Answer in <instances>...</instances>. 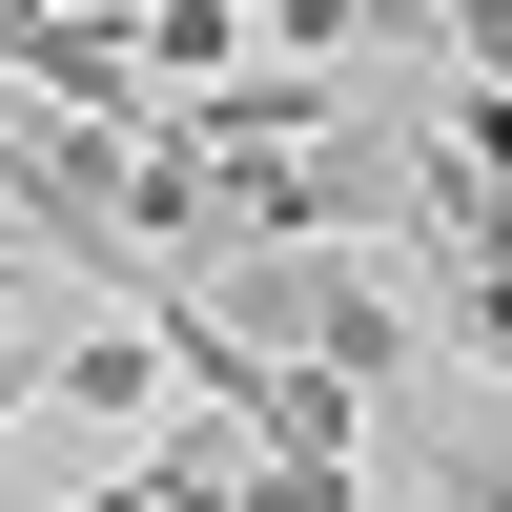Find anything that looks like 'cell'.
Returning <instances> with one entry per match:
<instances>
[{
    "mask_svg": "<svg viewBox=\"0 0 512 512\" xmlns=\"http://www.w3.org/2000/svg\"><path fill=\"white\" fill-rule=\"evenodd\" d=\"M205 328H226L246 369H308V390H410V369H431V328H410V287L369 267V246H226V267L185 287Z\"/></svg>",
    "mask_w": 512,
    "mask_h": 512,
    "instance_id": "6da1fadb",
    "label": "cell"
},
{
    "mask_svg": "<svg viewBox=\"0 0 512 512\" xmlns=\"http://www.w3.org/2000/svg\"><path fill=\"white\" fill-rule=\"evenodd\" d=\"M164 390V308L144 328H62V369H41V410H144Z\"/></svg>",
    "mask_w": 512,
    "mask_h": 512,
    "instance_id": "7a4b0ae2",
    "label": "cell"
},
{
    "mask_svg": "<svg viewBox=\"0 0 512 512\" xmlns=\"http://www.w3.org/2000/svg\"><path fill=\"white\" fill-rule=\"evenodd\" d=\"M390 21H431V0H246V41H267V62H349V41H390Z\"/></svg>",
    "mask_w": 512,
    "mask_h": 512,
    "instance_id": "3957f363",
    "label": "cell"
},
{
    "mask_svg": "<svg viewBox=\"0 0 512 512\" xmlns=\"http://www.w3.org/2000/svg\"><path fill=\"white\" fill-rule=\"evenodd\" d=\"M431 41L472 62V103H512V0H431Z\"/></svg>",
    "mask_w": 512,
    "mask_h": 512,
    "instance_id": "277c9868",
    "label": "cell"
},
{
    "mask_svg": "<svg viewBox=\"0 0 512 512\" xmlns=\"http://www.w3.org/2000/svg\"><path fill=\"white\" fill-rule=\"evenodd\" d=\"M41 369H62V349H21V328H0V431H21V410H41Z\"/></svg>",
    "mask_w": 512,
    "mask_h": 512,
    "instance_id": "5b68a950",
    "label": "cell"
},
{
    "mask_svg": "<svg viewBox=\"0 0 512 512\" xmlns=\"http://www.w3.org/2000/svg\"><path fill=\"white\" fill-rule=\"evenodd\" d=\"M62 512H123V472H103V492H62Z\"/></svg>",
    "mask_w": 512,
    "mask_h": 512,
    "instance_id": "8992f818",
    "label": "cell"
},
{
    "mask_svg": "<svg viewBox=\"0 0 512 512\" xmlns=\"http://www.w3.org/2000/svg\"><path fill=\"white\" fill-rule=\"evenodd\" d=\"M0 328H21V308H0Z\"/></svg>",
    "mask_w": 512,
    "mask_h": 512,
    "instance_id": "52a82bcc",
    "label": "cell"
}]
</instances>
